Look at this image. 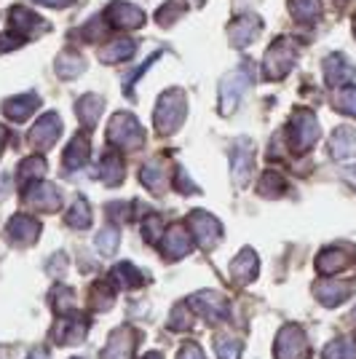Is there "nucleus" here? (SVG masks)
<instances>
[{
  "label": "nucleus",
  "instance_id": "ddd939ff",
  "mask_svg": "<svg viewBox=\"0 0 356 359\" xmlns=\"http://www.w3.org/2000/svg\"><path fill=\"white\" fill-rule=\"evenodd\" d=\"M8 16H11L14 30L19 32L22 38H27V35H38V32L48 30V25H46L43 19H41L38 14H32L30 8H25V6H14Z\"/></svg>",
  "mask_w": 356,
  "mask_h": 359
},
{
  "label": "nucleus",
  "instance_id": "c03bdc74",
  "mask_svg": "<svg viewBox=\"0 0 356 359\" xmlns=\"http://www.w3.org/2000/svg\"><path fill=\"white\" fill-rule=\"evenodd\" d=\"M343 177L348 180V182H351V185H354V188H356V166H348V169L343 172Z\"/></svg>",
  "mask_w": 356,
  "mask_h": 359
},
{
  "label": "nucleus",
  "instance_id": "4be33fe9",
  "mask_svg": "<svg viewBox=\"0 0 356 359\" xmlns=\"http://www.w3.org/2000/svg\"><path fill=\"white\" fill-rule=\"evenodd\" d=\"M102 107H104V100L100 94H83V100L78 102V118H81V123L86 129H94L100 116H102Z\"/></svg>",
  "mask_w": 356,
  "mask_h": 359
},
{
  "label": "nucleus",
  "instance_id": "72a5a7b5",
  "mask_svg": "<svg viewBox=\"0 0 356 359\" xmlns=\"http://www.w3.org/2000/svg\"><path fill=\"white\" fill-rule=\"evenodd\" d=\"M113 276L118 279L121 285H126V287H139L142 285V273L134 269L132 263H121V266H116V271H113Z\"/></svg>",
  "mask_w": 356,
  "mask_h": 359
},
{
  "label": "nucleus",
  "instance_id": "2f4dec72",
  "mask_svg": "<svg viewBox=\"0 0 356 359\" xmlns=\"http://www.w3.org/2000/svg\"><path fill=\"white\" fill-rule=\"evenodd\" d=\"M46 172V164L38 158V156H32V158H25L22 166H19V180L22 182H32V180H41Z\"/></svg>",
  "mask_w": 356,
  "mask_h": 359
},
{
  "label": "nucleus",
  "instance_id": "e433bc0d",
  "mask_svg": "<svg viewBox=\"0 0 356 359\" xmlns=\"http://www.w3.org/2000/svg\"><path fill=\"white\" fill-rule=\"evenodd\" d=\"M214 346H217V357H220V359H238V357H241V344H238V341H233V338H225V335H220Z\"/></svg>",
  "mask_w": 356,
  "mask_h": 359
},
{
  "label": "nucleus",
  "instance_id": "20e7f679",
  "mask_svg": "<svg viewBox=\"0 0 356 359\" xmlns=\"http://www.w3.org/2000/svg\"><path fill=\"white\" fill-rule=\"evenodd\" d=\"M295 62H297L295 41L279 38V41H273V46L268 48L266 65H263V67H266V75L271 81H279V78H284V75L295 67Z\"/></svg>",
  "mask_w": 356,
  "mask_h": 359
},
{
  "label": "nucleus",
  "instance_id": "aec40b11",
  "mask_svg": "<svg viewBox=\"0 0 356 359\" xmlns=\"http://www.w3.org/2000/svg\"><path fill=\"white\" fill-rule=\"evenodd\" d=\"M8 236L19 244H32V241L41 236V223L38 220H32V217H25V215H16L11 225H8Z\"/></svg>",
  "mask_w": 356,
  "mask_h": 359
},
{
  "label": "nucleus",
  "instance_id": "f8f14e48",
  "mask_svg": "<svg viewBox=\"0 0 356 359\" xmlns=\"http://www.w3.org/2000/svg\"><path fill=\"white\" fill-rule=\"evenodd\" d=\"M260 19L252 14H247V16H238L236 22L228 27V35H231V43L236 46V48H247V46L252 43L254 38L260 35Z\"/></svg>",
  "mask_w": 356,
  "mask_h": 359
},
{
  "label": "nucleus",
  "instance_id": "a878e982",
  "mask_svg": "<svg viewBox=\"0 0 356 359\" xmlns=\"http://www.w3.org/2000/svg\"><path fill=\"white\" fill-rule=\"evenodd\" d=\"M134 51H137V43L134 41H113V43H107L100 51V60L104 65H116V62H126L134 57Z\"/></svg>",
  "mask_w": 356,
  "mask_h": 359
},
{
  "label": "nucleus",
  "instance_id": "c85d7f7f",
  "mask_svg": "<svg viewBox=\"0 0 356 359\" xmlns=\"http://www.w3.org/2000/svg\"><path fill=\"white\" fill-rule=\"evenodd\" d=\"M231 273H233V279H238V282H249L254 273H257V255H254L252 250H244V252L233 260Z\"/></svg>",
  "mask_w": 356,
  "mask_h": 359
},
{
  "label": "nucleus",
  "instance_id": "f257e3e1",
  "mask_svg": "<svg viewBox=\"0 0 356 359\" xmlns=\"http://www.w3.org/2000/svg\"><path fill=\"white\" fill-rule=\"evenodd\" d=\"M188 116V100H185V91L182 89H169L161 94L158 107H156V129L161 135L169 132H177L182 126V121Z\"/></svg>",
  "mask_w": 356,
  "mask_h": 359
},
{
  "label": "nucleus",
  "instance_id": "4c0bfd02",
  "mask_svg": "<svg viewBox=\"0 0 356 359\" xmlns=\"http://www.w3.org/2000/svg\"><path fill=\"white\" fill-rule=\"evenodd\" d=\"M335 102H338V107H341L343 113H348V116L356 118V86H345V89L338 91Z\"/></svg>",
  "mask_w": 356,
  "mask_h": 359
},
{
  "label": "nucleus",
  "instance_id": "2eb2a0df",
  "mask_svg": "<svg viewBox=\"0 0 356 359\" xmlns=\"http://www.w3.org/2000/svg\"><path fill=\"white\" fill-rule=\"evenodd\" d=\"M354 78V67L343 54H329L324 60V81L327 86H343L345 81Z\"/></svg>",
  "mask_w": 356,
  "mask_h": 359
},
{
  "label": "nucleus",
  "instance_id": "49530a36",
  "mask_svg": "<svg viewBox=\"0 0 356 359\" xmlns=\"http://www.w3.org/2000/svg\"><path fill=\"white\" fill-rule=\"evenodd\" d=\"M3 145H6V129L0 126V150H3Z\"/></svg>",
  "mask_w": 356,
  "mask_h": 359
},
{
  "label": "nucleus",
  "instance_id": "412c9836",
  "mask_svg": "<svg viewBox=\"0 0 356 359\" xmlns=\"http://www.w3.org/2000/svg\"><path fill=\"white\" fill-rule=\"evenodd\" d=\"M313 295L322 300L327 309H332V306L343 303L345 298H351V285H343V282H319L316 290H313Z\"/></svg>",
  "mask_w": 356,
  "mask_h": 359
},
{
  "label": "nucleus",
  "instance_id": "37998d69",
  "mask_svg": "<svg viewBox=\"0 0 356 359\" xmlns=\"http://www.w3.org/2000/svg\"><path fill=\"white\" fill-rule=\"evenodd\" d=\"M35 3H43V6H51V8H62V6H70L73 0H35Z\"/></svg>",
  "mask_w": 356,
  "mask_h": 359
},
{
  "label": "nucleus",
  "instance_id": "f3484780",
  "mask_svg": "<svg viewBox=\"0 0 356 359\" xmlns=\"http://www.w3.org/2000/svg\"><path fill=\"white\" fill-rule=\"evenodd\" d=\"M134 341H137V338H134L132 330H118V332H113L107 346H104L102 359H129L132 357Z\"/></svg>",
  "mask_w": 356,
  "mask_h": 359
},
{
  "label": "nucleus",
  "instance_id": "de8ad7c7",
  "mask_svg": "<svg viewBox=\"0 0 356 359\" xmlns=\"http://www.w3.org/2000/svg\"><path fill=\"white\" fill-rule=\"evenodd\" d=\"M145 359H163V357H161V354H148Z\"/></svg>",
  "mask_w": 356,
  "mask_h": 359
},
{
  "label": "nucleus",
  "instance_id": "a211bd4d",
  "mask_svg": "<svg viewBox=\"0 0 356 359\" xmlns=\"http://www.w3.org/2000/svg\"><path fill=\"white\" fill-rule=\"evenodd\" d=\"M163 244H166V247H163V255H166L169 260H179L182 255L191 252V233H188L182 225H174V228H169Z\"/></svg>",
  "mask_w": 356,
  "mask_h": 359
},
{
  "label": "nucleus",
  "instance_id": "6e6552de",
  "mask_svg": "<svg viewBox=\"0 0 356 359\" xmlns=\"http://www.w3.org/2000/svg\"><path fill=\"white\" fill-rule=\"evenodd\" d=\"M62 135V121L57 113H46V116H41V121L32 126L30 132V142L35 145V148L41 150H48L57 140H60Z\"/></svg>",
  "mask_w": 356,
  "mask_h": 359
},
{
  "label": "nucleus",
  "instance_id": "f704fd0d",
  "mask_svg": "<svg viewBox=\"0 0 356 359\" xmlns=\"http://www.w3.org/2000/svg\"><path fill=\"white\" fill-rule=\"evenodd\" d=\"M91 220V212H89V204L83 201V198H78L73 204V210L67 212V223L73 225V228H86Z\"/></svg>",
  "mask_w": 356,
  "mask_h": 359
},
{
  "label": "nucleus",
  "instance_id": "6ab92c4d",
  "mask_svg": "<svg viewBox=\"0 0 356 359\" xmlns=\"http://www.w3.org/2000/svg\"><path fill=\"white\" fill-rule=\"evenodd\" d=\"M191 303H193V306H204V309H198V311L207 316V319H212V322H220V319L228 316V303H225L223 295H217V292H198V295H193Z\"/></svg>",
  "mask_w": 356,
  "mask_h": 359
},
{
  "label": "nucleus",
  "instance_id": "7ed1b4c3",
  "mask_svg": "<svg viewBox=\"0 0 356 359\" xmlns=\"http://www.w3.org/2000/svg\"><path fill=\"white\" fill-rule=\"evenodd\" d=\"M252 78L254 75H252L249 62H244L233 73L225 75L223 86H220V113H223V116H228L231 110H236V105L241 102V97H244V91L249 89Z\"/></svg>",
  "mask_w": 356,
  "mask_h": 359
},
{
  "label": "nucleus",
  "instance_id": "7c9ffc66",
  "mask_svg": "<svg viewBox=\"0 0 356 359\" xmlns=\"http://www.w3.org/2000/svg\"><path fill=\"white\" fill-rule=\"evenodd\" d=\"M324 359H356V344L351 338H338L324 348Z\"/></svg>",
  "mask_w": 356,
  "mask_h": 359
},
{
  "label": "nucleus",
  "instance_id": "c9c22d12",
  "mask_svg": "<svg viewBox=\"0 0 356 359\" xmlns=\"http://www.w3.org/2000/svg\"><path fill=\"white\" fill-rule=\"evenodd\" d=\"M97 247H100V252H102V255H113V252H116V247H118V228L107 225L102 233L97 236Z\"/></svg>",
  "mask_w": 356,
  "mask_h": 359
},
{
  "label": "nucleus",
  "instance_id": "09e8293b",
  "mask_svg": "<svg viewBox=\"0 0 356 359\" xmlns=\"http://www.w3.org/2000/svg\"><path fill=\"white\" fill-rule=\"evenodd\" d=\"M354 35H356V22H354Z\"/></svg>",
  "mask_w": 356,
  "mask_h": 359
},
{
  "label": "nucleus",
  "instance_id": "ea45409f",
  "mask_svg": "<svg viewBox=\"0 0 356 359\" xmlns=\"http://www.w3.org/2000/svg\"><path fill=\"white\" fill-rule=\"evenodd\" d=\"M16 46H22V35H19V32H6V35H0V51H11Z\"/></svg>",
  "mask_w": 356,
  "mask_h": 359
},
{
  "label": "nucleus",
  "instance_id": "bb28decb",
  "mask_svg": "<svg viewBox=\"0 0 356 359\" xmlns=\"http://www.w3.org/2000/svg\"><path fill=\"white\" fill-rule=\"evenodd\" d=\"M142 182L148 185L150 191H156V194H161L163 188H166L169 172H166V164H163L161 158H153V161L142 169Z\"/></svg>",
  "mask_w": 356,
  "mask_h": 359
},
{
  "label": "nucleus",
  "instance_id": "5701e85b",
  "mask_svg": "<svg viewBox=\"0 0 356 359\" xmlns=\"http://www.w3.org/2000/svg\"><path fill=\"white\" fill-rule=\"evenodd\" d=\"M86 158H89V140L83 135H78L73 142L67 145V150H64L62 164H64L67 172H75V169H81V166L86 164Z\"/></svg>",
  "mask_w": 356,
  "mask_h": 359
},
{
  "label": "nucleus",
  "instance_id": "9d476101",
  "mask_svg": "<svg viewBox=\"0 0 356 359\" xmlns=\"http://www.w3.org/2000/svg\"><path fill=\"white\" fill-rule=\"evenodd\" d=\"M188 223H191V231H193L196 241L201 244V247H214L217 239H220V223L209 215V212H193L191 217H188Z\"/></svg>",
  "mask_w": 356,
  "mask_h": 359
},
{
  "label": "nucleus",
  "instance_id": "79ce46f5",
  "mask_svg": "<svg viewBox=\"0 0 356 359\" xmlns=\"http://www.w3.org/2000/svg\"><path fill=\"white\" fill-rule=\"evenodd\" d=\"M179 359H207V357H204V351H201L198 346L188 344V346H182V351H179Z\"/></svg>",
  "mask_w": 356,
  "mask_h": 359
},
{
  "label": "nucleus",
  "instance_id": "b1692460",
  "mask_svg": "<svg viewBox=\"0 0 356 359\" xmlns=\"http://www.w3.org/2000/svg\"><path fill=\"white\" fill-rule=\"evenodd\" d=\"M348 260H351V250H345V247H329V250H324V252L319 255L316 266H319V271H324V273H335V271L345 269Z\"/></svg>",
  "mask_w": 356,
  "mask_h": 359
},
{
  "label": "nucleus",
  "instance_id": "a18cd8bd",
  "mask_svg": "<svg viewBox=\"0 0 356 359\" xmlns=\"http://www.w3.org/2000/svg\"><path fill=\"white\" fill-rule=\"evenodd\" d=\"M30 359H48V354H46V351H32Z\"/></svg>",
  "mask_w": 356,
  "mask_h": 359
},
{
  "label": "nucleus",
  "instance_id": "4468645a",
  "mask_svg": "<svg viewBox=\"0 0 356 359\" xmlns=\"http://www.w3.org/2000/svg\"><path fill=\"white\" fill-rule=\"evenodd\" d=\"M329 153L338 161H348L356 156V132L351 126H338L335 135L329 137Z\"/></svg>",
  "mask_w": 356,
  "mask_h": 359
},
{
  "label": "nucleus",
  "instance_id": "c756f323",
  "mask_svg": "<svg viewBox=\"0 0 356 359\" xmlns=\"http://www.w3.org/2000/svg\"><path fill=\"white\" fill-rule=\"evenodd\" d=\"M102 177L107 185H118L121 180H123V161L116 153H107L102 158Z\"/></svg>",
  "mask_w": 356,
  "mask_h": 359
},
{
  "label": "nucleus",
  "instance_id": "393cba45",
  "mask_svg": "<svg viewBox=\"0 0 356 359\" xmlns=\"http://www.w3.org/2000/svg\"><path fill=\"white\" fill-rule=\"evenodd\" d=\"M83 67H86V60L75 51V48H64L60 54V60H57V75L60 78H78V75L83 73Z\"/></svg>",
  "mask_w": 356,
  "mask_h": 359
},
{
  "label": "nucleus",
  "instance_id": "cd10ccee",
  "mask_svg": "<svg viewBox=\"0 0 356 359\" xmlns=\"http://www.w3.org/2000/svg\"><path fill=\"white\" fill-rule=\"evenodd\" d=\"M289 14L303 25H313L322 14V3L319 0H289Z\"/></svg>",
  "mask_w": 356,
  "mask_h": 359
},
{
  "label": "nucleus",
  "instance_id": "58836bf2",
  "mask_svg": "<svg viewBox=\"0 0 356 359\" xmlns=\"http://www.w3.org/2000/svg\"><path fill=\"white\" fill-rule=\"evenodd\" d=\"M182 14H185V3H182V0H169L161 11H158V22H161V25H172V22Z\"/></svg>",
  "mask_w": 356,
  "mask_h": 359
},
{
  "label": "nucleus",
  "instance_id": "a19ab883",
  "mask_svg": "<svg viewBox=\"0 0 356 359\" xmlns=\"http://www.w3.org/2000/svg\"><path fill=\"white\" fill-rule=\"evenodd\" d=\"M188 325H191V316H185V309L177 306V309H174V316H172V327L182 330V327H188Z\"/></svg>",
  "mask_w": 356,
  "mask_h": 359
},
{
  "label": "nucleus",
  "instance_id": "39448f33",
  "mask_svg": "<svg viewBox=\"0 0 356 359\" xmlns=\"http://www.w3.org/2000/svg\"><path fill=\"white\" fill-rule=\"evenodd\" d=\"M289 140L295 150H308L319 140V121L311 110H297L292 121H289Z\"/></svg>",
  "mask_w": 356,
  "mask_h": 359
},
{
  "label": "nucleus",
  "instance_id": "473e14b6",
  "mask_svg": "<svg viewBox=\"0 0 356 359\" xmlns=\"http://www.w3.org/2000/svg\"><path fill=\"white\" fill-rule=\"evenodd\" d=\"M83 335H86V325L83 322H62L60 332H57V341L73 344V341H81Z\"/></svg>",
  "mask_w": 356,
  "mask_h": 359
},
{
  "label": "nucleus",
  "instance_id": "9b49d317",
  "mask_svg": "<svg viewBox=\"0 0 356 359\" xmlns=\"http://www.w3.org/2000/svg\"><path fill=\"white\" fill-rule=\"evenodd\" d=\"M25 198L35 204V207H41L43 212H54L60 207V191L51 185V182H43V180H32L30 185H27V191H25Z\"/></svg>",
  "mask_w": 356,
  "mask_h": 359
},
{
  "label": "nucleus",
  "instance_id": "423d86ee",
  "mask_svg": "<svg viewBox=\"0 0 356 359\" xmlns=\"http://www.w3.org/2000/svg\"><path fill=\"white\" fill-rule=\"evenodd\" d=\"M104 19L113 25V27H123V30H137L145 25V11L137 8L134 3H123V0H116L107 6L104 11Z\"/></svg>",
  "mask_w": 356,
  "mask_h": 359
},
{
  "label": "nucleus",
  "instance_id": "1a4fd4ad",
  "mask_svg": "<svg viewBox=\"0 0 356 359\" xmlns=\"http://www.w3.org/2000/svg\"><path fill=\"white\" fill-rule=\"evenodd\" d=\"M231 166H233V177H236L238 185H247V180H249V175H252V169H254V145L247 137L236 140Z\"/></svg>",
  "mask_w": 356,
  "mask_h": 359
},
{
  "label": "nucleus",
  "instance_id": "f03ea898",
  "mask_svg": "<svg viewBox=\"0 0 356 359\" xmlns=\"http://www.w3.org/2000/svg\"><path fill=\"white\" fill-rule=\"evenodd\" d=\"M107 140L116 148L137 150L142 148V142H145V132H142L139 121L134 118L132 113H116L110 126H107Z\"/></svg>",
  "mask_w": 356,
  "mask_h": 359
},
{
  "label": "nucleus",
  "instance_id": "dca6fc26",
  "mask_svg": "<svg viewBox=\"0 0 356 359\" xmlns=\"http://www.w3.org/2000/svg\"><path fill=\"white\" fill-rule=\"evenodd\" d=\"M38 105H41V102H38L35 94H19V97H11V100L3 102V113L11 121H19V123H22V121H27L32 113L38 110Z\"/></svg>",
  "mask_w": 356,
  "mask_h": 359
},
{
  "label": "nucleus",
  "instance_id": "0eeeda50",
  "mask_svg": "<svg viewBox=\"0 0 356 359\" xmlns=\"http://www.w3.org/2000/svg\"><path fill=\"white\" fill-rule=\"evenodd\" d=\"M276 357L279 359H306L308 341L300 327H284L276 338Z\"/></svg>",
  "mask_w": 356,
  "mask_h": 359
}]
</instances>
